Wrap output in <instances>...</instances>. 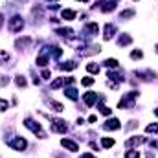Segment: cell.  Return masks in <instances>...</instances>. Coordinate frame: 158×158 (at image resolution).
I'll use <instances>...</instances> for the list:
<instances>
[{"mask_svg":"<svg viewBox=\"0 0 158 158\" xmlns=\"http://www.w3.org/2000/svg\"><path fill=\"white\" fill-rule=\"evenodd\" d=\"M46 63H48V57L46 55H40L39 59H37V64L39 66H46Z\"/></svg>","mask_w":158,"mask_h":158,"instance_id":"cell-25","label":"cell"},{"mask_svg":"<svg viewBox=\"0 0 158 158\" xmlns=\"http://www.w3.org/2000/svg\"><path fill=\"white\" fill-rule=\"evenodd\" d=\"M22 26H24V22H22V17H19V15H15V17L9 20V31H13V33L20 31Z\"/></svg>","mask_w":158,"mask_h":158,"instance_id":"cell-3","label":"cell"},{"mask_svg":"<svg viewBox=\"0 0 158 158\" xmlns=\"http://www.w3.org/2000/svg\"><path fill=\"white\" fill-rule=\"evenodd\" d=\"M114 33H116V26H114V24H107V26H105V33H103L105 40H110L114 37Z\"/></svg>","mask_w":158,"mask_h":158,"instance_id":"cell-8","label":"cell"},{"mask_svg":"<svg viewBox=\"0 0 158 158\" xmlns=\"http://www.w3.org/2000/svg\"><path fill=\"white\" fill-rule=\"evenodd\" d=\"M2 22H4V15L0 13V26H2Z\"/></svg>","mask_w":158,"mask_h":158,"instance_id":"cell-35","label":"cell"},{"mask_svg":"<svg viewBox=\"0 0 158 158\" xmlns=\"http://www.w3.org/2000/svg\"><path fill=\"white\" fill-rule=\"evenodd\" d=\"M143 142H145V138H143V136H134V138L127 140V142H125V145H127V147H131V145H140V143H143Z\"/></svg>","mask_w":158,"mask_h":158,"instance_id":"cell-10","label":"cell"},{"mask_svg":"<svg viewBox=\"0 0 158 158\" xmlns=\"http://www.w3.org/2000/svg\"><path fill=\"white\" fill-rule=\"evenodd\" d=\"M61 17H63L64 20H74V19H76V11H72V9H63V11H61Z\"/></svg>","mask_w":158,"mask_h":158,"instance_id":"cell-11","label":"cell"},{"mask_svg":"<svg viewBox=\"0 0 158 158\" xmlns=\"http://www.w3.org/2000/svg\"><path fill=\"white\" fill-rule=\"evenodd\" d=\"M83 101H85L86 107H92V105L98 101V96H96L94 92H85V94H83Z\"/></svg>","mask_w":158,"mask_h":158,"instance_id":"cell-6","label":"cell"},{"mask_svg":"<svg viewBox=\"0 0 158 158\" xmlns=\"http://www.w3.org/2000/svg\"><path fill=\"white\" fill-rule=\"evenodd\" d=\"M64 96H66L68 99L76 101V99H77V90H76V88H66V90H64Z\"/></svg>","mask_w":158,"mask_h":158,"instance_id":"cell-12","label":"cell"},{"mask_svg":"<svg viewBox=\"0 0 158 158\" xmlns=\"http://www.w3.org/2000/svg\"><path fill=\"white\" fill-rule=\"evenodd\" d=\"M79 158H96V156H94L92 153H85V155H81Z\"/></svg>","mask_w":158,"mask_h":158,"instance_id":"cell-34","label":"cell"},{"mask_svg":"<svg viewBox=\"0 0 158 158\" xmlns=\"http://www.w3.org/2000/svg\"><path fill=\"white\" fill-rule=\"evenodd\" d=\"M61 145H63L64 149H68L70 153H77L79 151V145L74 140H70V138H63V140H61Z\"/></svg>","mask_w":158,"mask_h":158,"instance_id":"cell-5","label":"cell"},{"mask_svg":"<svg viewBox=\"0 0 158 158\" xmlns=\"http://www.w3.org/2000/svg\"><path fill=\"white\" fill-rule=\"evenodd\" d=\"M155 114H156V116H158V109H155Z\"/></svg>","mask_w":158,"mask_h":158,"instance_id":"cell-36","label":"cell"},{"mask_svg":"<svg viewBox=\"0 0 158 158\" xmlns=\"http://www.w3.org/2000/svg\"><path fill=\"white\" fill-rule=\"evenodd\" d=\"M86 31H88V33H92V35H96V33H98V24H96V22L86 24Z\"/></svg>","mask_w":158,"mask_h":158,"instance_id":"cell-16","label":"cell"},{"mask_svg":"<svg viewBox=\"0 0 158 158\" xmlns=\"http://www.w3.org/2000/svg\"><path fill=\"white\" fill-rule=\"evenodd\" d=\"M94 83V79L92 77H83V81H81V85H85V86H90Z\"/></svg>","mask_w":158,"mask_h":158,"instance_id":"cell-29","label":"cell"},{"mask_svg":"<svg viewBox=\"0 0 158 158\" xmlns=\"http://www.w3.org/2000/svg\"><path fill=\"white\" fill-rule=\"evenodd\" d=\"M42 77H44V79H50V70H42Z\"/></svg>","mask_w":158,"mask_h":158,"instance_id":"cell-33","label":"cell"},{"mask_svg":"<svg viewBox=\"0 0 158 158\" xmlns=\"http://www.w3.org/2000/svg\"><path fill=\"white\" fill-rule=\"evenodd\" d=\"M81 2H86V0H81Z\"/></svg>","mask_w":158,"mask_h":158,"instance_id":"cell-37","label":"cell"},{"mask_svg":"<svg viewBox=\"0 0 158 158\" xmlns=\"http://www.w3.org/2000/svg\"><path fill=\"white\" fill-rule=\"evenodd\" d=\"M52 131H53V132H66V123H64L63 119H53Z\"/></svg>","mask_w":158,"mask_h":158,"instance_id":"cell-7","label":"cell"},{"mask_svg":"<svg viewBox=\"0 0 158 158\" xmlns=\"http://www.w3.org/2000/svg\"><path fill=\"white\" fill-rule=\"evenodd\" d=\"M57 33L63 35V37H72V35H74V30H70V28H59Z\"/></svg>","mask_w":158,"mask_h":158,"instance_id":"cell-13","label":"cell"},{"mask_svg":"<svg viewBox=\"0 0 158 158\" xmlns=\"http://www.w3.org/2000/svg\"><path fill=\"white\" fill-rule=\"evenodd\" d=\"M125 158H140V153L138 151H127L125 153Z\"/></svg>","mask_w":158,"mask_h":158,"instance_id":"cell-24","label":"cell"},{"mask_svg":"<svg viewBox=\"0 0 158 158\" xmlns=\"http://www.w3.org/2000/svg\"><path fill=\"white\" fill-rule=\"evenodd\" d=\"M63 85H64V77H59V79H55V81H53L50 86L55 90V88H59V86H63Z\"/></svg>","mask_w":158,"mask_h":158,"instance_id":"cell-19","label":"cell"},{"mask_svg":"<svg viewBox=\"0 0 158 158\" xmlns=\"http://www.w3.org/2000/svg\"><path fill=\"white\" fill-rule=\"evenodd\" d=\"M101 143H103V147H112V145H114V140H112V138H103Z\"/></svg>","mask_w":158,"mask_h":158,"instance_id":"cell-21","label":"cell"},{"mask_svg":"<svg viewBox=\"0 0 158 158\" xmlns=\"http://www.w3.org/2000/svg\"><path fill=\"white\" fill-rule=\"evenodd\" d=\"M147 132H158V123H153V125H147V129H145Z\"/></svg>","mask_w":158,"mask_h":158,"instance_id":"cell-26","label":"cell"},{"mask_svg":"<svg viewBox=\"0 0 158 158\" xmlns=\"http://www.w3.org/2000/svg\"><path fill=\"white\" fill-rule=\"evenodd\" d=\"M50 107L55 110V112H63L64 110V107L61 105V103H57V101H53V99H50Z\"/></svg>","mask_w":158,"mask_h":158,"instance_id":"cell-14","label":"cell"},{"mask_svg":"<svg viewBox=\"0 0 158 158\" xmlns=\"http://www.w3.org/2000/svg\"><path fill=\"white\" fill-rule=\"evenodd\" d=\"M9 59V55H7V52H4V50H0V63H6Z\"/></svg>","mask_w":158,"mask_h":158,"instance_id":"cell-28","label":"cell"},{"mask_svg":"<svg viewBox=\"0 0 158 158\" xmlns=\"http://www.w3.org/2000/svg\"><path fill=\"white\" fill-rule=\"evenodd\" d=\"M86 70H88V72H90V74H94V76H96V74H98V72H99V66H98V64H96V63H90V64H88V66H86Z\"/></svg>","mask_w":158,"mask_h":158,"instance_id":"cell-17","label":"cell"},{"mask_svg":"<svg viewBox=\"0 0 158 158\" xmlns=\"http://www.w3.org/2000/svg\"><path fill=\"white\" fill-rule=\"evenodd\" d=\"M105 66L110 68V70H116V68H118V61H116V59H107V61H105Z\"/></svg>","mask_w":158,"mask_h":158,"instance_id":"cell-15","label":"cell"},{"mask_svg":"<svg viewBox=\"0 0 158 158\" xmlns=\"http://www.w3.org/2000/svg\"><path fill=\"white\" fill-rule=\"evenodd\" d=\"M15 83H17L19 86H26V77H24V76H17V77H15Z\"/></svg>","mask_w":158,"mask_h":158,"instance_id":"cell-22","label":"cell"},{"mask_svg":"<svg viewBox=\"0 0 158 158\" xmlns=\"http://www.w3.org/2000/svg\"><path fill=\"white\" fill-rule=\"evenodd\" d=\"M7 83H9V79L6 76H0V86H7Z\"/></svg>","mask_w":158,"mask_h":158,"instance_id":"cell-31","label":"cell"},{"mask_svg":"<svg viewBox=\"0 0 158 158\" xmlns=\"http://www.w3.org/2000/svg\"><path fill=\"white\" fill-rule=\"evenodd\" d=\"M7 109H9V103H7L6 99H0V112H2V110H7Z\"/></svg>","mask_w":158,"mask_h":158,"instance_id":"cell-27","label":"cell"},{"mask_svg":"<svg viewBox=\"0 0 158 158\" xmlns=\"http://www.w3.org/2000/svg\"><path fill=\"white\" fill-rule=\"evenodd\" d=\"M9 145H11L13 149H17V151H24V149L28 147V142H26L22 136H17V138L9 140Z\"/></svg>","mask_w":158,"mask_h":158,"instance_id":"cell-4","label":"cell"},{"mask_svg":"<svg viewBox=\"0 0 158 158\" xmlns=\"http://www.w3.org/2000/svg\"><path fill=\"white\" fill-rule=\"evenodd\" d=\"M132 15H134V11H132V9H127V11H121L119 17H121V19H131Z\"/></svg>","mask_w":158,"mask_h":158,"instance_id":"cell-23","label":"cell"},{"mask_svg":"<svg viewBox=\"0 0 158 158\" xmlns=\"http://www.w3.org/2000/svg\"><path fill=\"white\" fill-rule=\"evenodd\" d=\"M136 96H138V92H129V94L119 101V109H121V110H123V109H132V107H134Z\"/></svg>","mask_w":158,"mask_h":158,"instance_id":"cell-2","label":"cell"},{"mask_svg":"<svg viewBox=\"0 0 158 158\" xmlns=\"http://www.w3.org/2000/svg\"><path fill=\"white\" fill-rule=\"evenodd\" d=\"M131 57H132V59H142V57H143V53H142L140 50H136V52H132V53H131Z\"/></svg>","mask_w":158,"mask_h":158,"instance_id":"cell-30","label":"cell"},{"mask_svg":"<svg viewBox=\"0 0 158 158\" xmlns=\"http://www.w3.org/2000/svg\"><path fill=\"white\" fill-rule=\"evenodd\" d=\"M96 121H98V116H96V114L88 116V123H96Z\"/></svg>","mask_w":158,"mask_h":158,"instance_id":"cell-32","label":"cell"},{"mask_svg":"<svg viewBox=\"0 0 158 158\" xmlns=\"http://www.w3.org/2000/svg\"><path fill=\"white\" fill-rule=\"evenodd\" d=\"M119 127V119L116 118H110V119H107V123H105V129H109V131H118Z\"/></svg>","mask_w":158,"mask_h":158,"instance_id":"cell-9","label":"cell"},{"mask_svg":"<svg viewBox=\"0 0 158 158\" xmlns=\"http://www.w3.org/2000/svg\"><path fill=\"white\" fill-rule=\"evenodd\" d=\"M61 68H63V70H74V68H76V63H74V61H66L64 64H61Z\"/></svg>","mask_w":158,"mask_h":158,"instance_id":"cell-20","label":"cell"},{"mask_svg":"<svg viewBox=\"0 0 158 158\" xmlns=\"http://www.w3.org/2000/svg\"><path fill=\"white\" fill-rule=\"evenodd\" d=\"M119 44H121V46H127V44H131V42H132V39H131V37H129V35H121V37H119V40H118Z\"/></svg>","mask_w":158,"mask_h":158,"instance_id":"cell-18","label":"cell"},{"mask_svg":"<svg viewBox=\"0 0 158 158\" xmlns=\"http://www.w3.org/2000/svg\"><path fill=\"white\" fill-rule=\"evenodd\" d=\"M24 125H26V127H28V129H30L31 132H35V134H37L39 138H46V132H44V131L40 129V123L33 121L31 118H26V119H24Z\"/></svg>","mask_w":158,"mask_h":158,"instance_id":"cell-1","label":"cell"}]
</instances>
